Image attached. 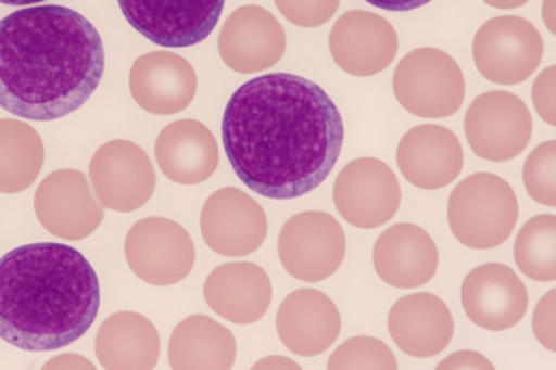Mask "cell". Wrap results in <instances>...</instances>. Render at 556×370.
Here are the masks:
<instances>
[{
	"label": "cell",
	"instance_id": "6da1fadb",
	"mask_svg": "<svg viewBox=\"0 0 556 370\" xmlns=\"http://www.w3.org/2000/svg\"><path fill=\"white\" fill-rule=\"evenodd\" d=\"M342 115L320 85L269 73L240 85L222 118V142L233 173L270 200L317 190L342 153Z\"/></svg>",
	"mask_w": 556,
	"mask_h": 370
},
{
	"label": "cell",
	"instance_id": "4dcf8cb0",
	"mask_svg": "<svg viewBox=\"0 0 556 370\" xmlns=\"http://www.w3.org/2000/svg\"><path fill=\"white\" fill-rule=\"evenodd\" d=\"M285 20L298 27H320L336 16L340 0H275Z\"/></svg>",
	"mask_w": 556,
	"mask_h": 370
},
{
	"label": "cell",
	"instance_id": "d6986e66",
	"mask_svg": "<svg viewBox=\"0 0 556 370\" xmlns=\"http://www.w3.org/2000/svg\"><path fill=\"white\" fill-rule=\"evenodd\" d=\"M464 150L454 130L437 124L413 127L397 145L401 175L419 190L454 183L464 169Z\"/></svg>",
	"mask_w": 556,
	"mask_h": 370
},
{
	"label": "cell",
	"instance_id": "f1b7e54d",
	"mask_svg": "<svg viewBox=\"0 0 556 370\" xmlns=\"http://www.w3.org/2000/svg\"><path fill=\"white\" fill-rule=\"evenodd\" d=\"M327 367L330 370H396L397 360L382 340L354 336L333 352Z\"/></svg>",
	"mask_w": 556,
	"mask_h": 370
},
{
	"label": "cell",
	"instance_id": "cb8c5ba5",
	"mask_svg": "<svg viewBox=\"0 0 556 370\" xmlns=\"http://www.w3.org/2000/svg\"><path fill=\"white\" fill-rule=\"evenodd\" d=\"M154 154L163 175L178 184L210 180L220 163L217 139L205 124L193 118L164 127L157 136Z\"/></svg>",
	"mask_w": 556,
	"mask_h": 370
},
{
	"label": "cell",
	"instance_id": "836d02e7",
	"mask_svg": "<svg viewBox=\"0 0 556 370\" xmlns=\"http://www.w3.org/2000/svg\"><path fill=\"white\" fill-rule=\"evenodd\" d=\"M439 370H460V369H484L492 370L494 366H492L491 360L485 359L484 355L479 354V352L472 350H462L457 352V354L450 355L445 360L437 366Z\"/></svg>",
	"mask_w": 556,
	"mask_h": 370
},
{
	"label": "cell",
	"instance_id": "7a4b0ae2",
	"mask_svg": "<svg viewBox=\"0 0 556 370\" xmlns=\"http://www.w3.org/2000/svg\"><path fill=\"white\" fill-rule=\"evenodd\" d=\"M105 72V48L80 12L47 4L0 20V107L51 123L77 112Z\"/></svg>",
	"mask_w": 556,
	"mask_h": 370
},
{
	"label": "cell",
	"instance_id": "f546056e",
	"mask_svg": "<svg viewBox=\"0 0 556 370\" xmlns=\"http://www.w3.org/2000/svg\"><path fill=\"white\" fill-rule=\"evenodd\" d=\"M555 163V141L536 145L525 161L522 181H525L526 191L540 205H556Z\"/></svg>",
	"mask_w": 556,
	"mask_h": 370
},
{
	"label": "cell",
	"instance_id": "277c9868",
	"mask_svg": "<svg viewBox=\"0 0 556 370\" xmlns=\"http://www.w3.org/2000/svg\"><path fill=\"white\" fill-rule=\"evenodd\" d=\"M518 215L515 190L491 173L465 178L450 195V230L465 247L477 251L500 247L515 230Z\"/></svg>",
	"mask_w": 556,
	"mask_h": 370
},
{
	"label": "cell",
	"instance_id": "8992f818",
	"mask_svg": "<svg viewBox=\"0 0 556 370\" xmlns=\"http://www.w3.org/2000/svg\"><path fill=\"white\" fill-rule=\"evenodd\" d=\"M543 53L545 42L540 31L525 17H494L473 38V62L492 84H522L536 72Z\"/></svg>",
	"mask_w": 556,
	"mask_h": 370
},
{
	"label": "cell",
	"instance_id": "ab89813d",
	"mask_svg": "<svg viewBox=\"0 0 556 370\" xmlns=\"http://www.w3.org/2000/svg\"><path fill=\"white\" fill-rule=\"evenodd\" d=\"M38 2H45V0H0V4L5 5H31V4H38Z\"/></svg>",
	"mask_w": 556,
	"mask_h": 370
},
{
	"label": "cell",
	"instance_id": "d6a6232c",
	"mask_svg": "<svg viewBox=\"0 0 556 370\" xmlns=\"http://www.w3.org/2000/svg\"><path fill=\"white\" fill-rule=\"evenodd\" d=\"M555 298L556 291L552 290L538 303L533 315V332L543 347L556 352L555 335Z\"/></svg>",
	"mask_w": 556,
	"mask_h": 370
},
{
	"label": "cell",
	"instance_id": "74e56055",
	"mask_svg": "<svg viewBox=\"0 0 556 370\" xmlns=\"http://www.w3.org/2000/svg\"><path fill=\"white\" fill-rule=\"evenodd\" d=\"M484 2L495 9H518L528 4L530 0H484Z\"/></svg>",
	"mask_w": 556,
	"mask_h": 370
},
{
	"label": "cell",
	"instance_id": "7402d4cb",
	"mask_svg": "<svg viewBox=\"0 0 556 370\" xmlns=\"http://www.w3.org/2000/svg\"><path fill=\"white\" fill-rule=\"evenodd\" d=\"M389 335L401 352L428 359L442 354L454 336V317L443 299L416 293L394 303L388 317Z\"/></svg>",
	"mask_w": 556,
	"mask_h": 370
},
{
	"label": "cell",
	"instance_id": "5bb4252c",
	"mask_svg": "<svg viewBox=\"0 0 556 370\" xmlns=\"http://www.w3.org/2000/svg\"><path fill=\"white\" fill-rule=\"evenodd\" d=\"M35 212L48 232L65 241L87 239L103 221V208L78 169L50 173L36 190Z\"/></svg>",
	"mask_w": 556,
	"mask_h": 370
},
{
	"label": "cell",
	"instance_id": "ffe728a7",
	"mask_svg": "<svg viewBox=\"0 0 556 370\" xmlns=\"http://www.w3.org/2000/svg\"><path fill=\"white\" fill-rule=\"evenodd\" d=\"M276 329L288 350L302 357H317L336 344L342 332V318L327 294L302 288L282 299Z\"/></svg>",
	"mask_w": 556,
	"mask_h": 370
},
{
	"label": "cell",
	"instance_id": "484cf974",
	"mask_svg": "<svg viewBox=\"0 0 556 370\" xmlns=\"http://www.w3.org/2000/svg\"><path fill=\"white\" fill-rule=\"evenodd\" d=\"M237 359L233 333L205 315L185 318L173 330L169 367L175 370H229Z\"/></svg>",
	"mask_w": 556,
	"mask_h": 370
},
{
	"label": "cell",
	"instance_id": "8d00e7d4",
	"mask_svg": "<svg viewBox=\"0 0 556 370\" xmlns=\"http://www.w3.org/2000/svg\"><path fill=\"white\" fill-rule=\"evenodd\" d=\"M252 369H302L293 360L285 359V357H266V359L255 362Z\"/></svg>",
	"mask_w": 556,
	"mask_h": 370
},
{
	"label": "cell",
	"instance_id": "1f68e13d",
	"mask_svg": "<svg viewBox=\"0 0 556 370\" xmlns=\"http://www.w3.org/2000/svg\"><path fill=\"white\" fill-rule=\"evenodd\" d=\"M555 81L556 68L548 66L538 75L533 85L534 109L548 126H556Z\"/></svg>",
	"mask_w": 556,
	"mask_h": 370
},
{
	"label": "cell",
	"instance_id": "44dd1931",
	"mask_svg": "<svg viewBox=\"0 0 556 370\" xmlns=\"http://www.w3.org/2000/svg\"><path fill=\"white\" fill-rule=\"evenodd\" d=\"M374 269L389 286L415 290L430 283L439 269V248L415 224H396L374 244Z\"/></svg>",
	"mask_w": 556,
	"mask_h": 370
},
{
	"label": "cell",
	"instance_id": "e0dca14e",
	"mask_svg": "<svg viewBox=\"0 0 556 370\" xmlns=\"http://www.w3.org/2000/svg\"><path fill=\"white\" fill-rule=\"evenodd\" d=\"M530 305L528 290L506 264H482L464 279L462 306L469 320L489 332L513 329Z\"/></svg>",
	"mask_w": 556,
	"mask_h": 370
},
{
	"label": "cell",
	"instance_id": "f35d334b",
	"mask_svg": "<svg viewBox=\"0 0 556 370\" xmlns=\"http://www.w3.org/2000/svg\"><path fill=\"white\" fill-rule=\"evenodd\" d=\"M543 17H545L546 26H548L549 33H555V2L553 0H545L543 5Z\"/></svg>",
	"mask_w": 556,
	"mask_h": 370
},
{
	"label": "cell",
	"instance_id": "d590c367",
	"mask_svg": "<svg viewBox=\"0 0 556 370\" xmlns=\"http://www.w3.org/2000/svg\"><path fill=\"white\" fill-rule=\"evenodd\" d=\"M45 369H96V366L80 355L65 354L48 360Z\"/></svg>",
	"mask_w": 556,
	"mask_h": 370
},
{
	"label": "cell",
	"instance_id": "3957f363",
	"mask_svg": "<svg viewBox=\"0 0 556 370\" xmlns=\"http://www.w3.org/2000/svg\"><path fill=\"white\" fill-rule=\"evenodd\" d=\"M100 284L78 248L20 245L0 257V339L26 352L75 344L96 323Z\"/></svg>",
	"mask_w": 556,
	"mask_h": 370
},
{
	"label": "cell",
	"instance_id": "8fae6325",
	"mask_svg": "<svg viewBox=\"0 0 556 370\" xmlns=\"http://www.w3.org/2000/svg\"><path fill=\"white\" fill-rule=\"evenodd\" d=\"M90 180L102 208L130 214L151 200L156 171L141 145L126 139L105 142L90 161Z\"/></svg>",
	"mask_w": 556,
	"mask_h": 370
},
{
	"label": "cell",
	"instance_id": "9c48e42d",
	"mask_svg": "<svg viewBox=\"0 0 556 370\" xmlns=\"http://www.w3.org/2000/svg\"><path fill=\"white\" fill-rule=\"evenodd\" d=\"M464 129L477 156L504 163L518 157L530 144L533 117L515 93L492 90L470 103Z\"/></svg>",
	"mask_w": 556,
	"mask_h": 370
},
{
	"label": "cell",
	"instance_id": "2e32d148",
	"mask_svg": "<svg viewBox=\"0 0 556 370\" xmlns=\"http://www.w3.org/2000/svg\"><path fill=\"white\" fill-rule=\"evenodd\" d=\"M287 33L261 5H244L227 17L218 35L222 62L242 75H254L281 62Z\"/></svg>",
	"mask_w": 556,
	"mask_h": 370
},
{
	"label": "cell",
	"instance_id": "9a60e30c",
	"mask_svg": "<svg viewBox=\"0 0 556 370\" xmlns=\"http://www.w3.org/2000/svg\"><path fill=\"white\" fill-rule=\"evenodd\" d=\"M328 47L340 69L352 77H374L394 62L400 39L386 17L357 9L339 17Z\"/></svg>",
	"mask_w": 556,
	"mask_h": 370
},
{
	"label": "cell",
	"instance_id": "30bf717a",
	"mask_svg": "<svg viewBox=\"0 0 556 370\" xmlns=\"http://www.w3.org/2000/svg\"><path fill=\"white\" fill-rule=\"evenodd\" d=\"M194 257L190 233L169 218H142L127 232L130 271L151 286H173L184 281L193 269Z\"/></svg>",
	"mask_w": 556,
	"mask_h": 370
},
{
	"label": "cell",
	"instance_id": "603a6c76",
	"mask_svg": "<svg viewBox=\"0 0 556 370\" xmlns=\"http://www.w3.org/2000/svg\"><path fill=\"white\" fill-rule=\"evenodd\" d=\"M203 296L218 317L230 323L252 324L267 314L273 303V284L257 264H222L206 278Z\"/></svg>",
	"mask_w": 556,
	"mask_h": 370
},
{
	"label": "cell",
	"instance_id": "83f0119b",
	"mask_svg": "<svg viewBox=\"0 0 556 370\" xmlns=\"http://www.w3.org/2000/svg\"><path fill=\"white\" fill-rule=\"evenodd\" d=\"M515 260L519 271L538 283L556 279V218L536 215L526 221L515 242Z\"/></svg>",
	"mask_w": 556,
	"mask_h": 370
},
{
	"label": "cell",
	"instance_id": "7c38bea8",
	"mask_svg": "<svg viewBox=\"0 0 556 370\" xmlns=\"http://www.w3.org/2000/svg\"><path fill=\"white\" fill-rule=\"evenodd\" d=\"M333 203L351 226L378 229L400 210V181L384 161L358 157L337 176Z\"/></svg>",
	"mask_w": 556,
	"mask_h": 370
},
{
	"label": "cell",
	"instance_id": "ac0fdd59",
	"mask_svg": "<svg viewBox=\"0 0 556 370\" xmlns=\"http://www.w3.org/2000/svg\"><path fill=\"white\" fill-rule=\"evenodd\" d=\"M129 88L142 111L173 115L184 112L193 102L199 78L184 56L169 51H153L134 62Z\"/></svg>",
	"mask_w": 556,
	"mask_h": 370
},
{
	"label": "cell",
	"instance_id": "d4e9b609",
	"mask_svg": "<svg viewBox=\"0 0 556 370\" xmlns=\"http://www.w3.org/2000/svg\"><path fill=\"white\" fill-rule=\"evenodd\" d=\"M156 327L144 315L118 311L100 324L96 354L108 370H151L160 360Z\"/></svg>",
	"mask_w": 556,
	"mask_h": 370
},
{
	"label": "cell",
	"instance_id": "4fadbf2b",
	"mask_svg": "<svg viewBox=\"0 0 556 370\" xmlns=\"http://www.w3.org/2000/svg\"><path fill=\"white\" fill-rule=\"evenodd\" d=\"M205 244L225 257L255 253L267 237L263 206L239 188H222L206 200L200 217Z\"/></svg>",
	"mask_w": 556,
	"mask_h": 370
},
{
	"label": "cell",
	"instance_id": "4316f807",
	"mask_svg": "<svg viewBox=\"0 0 556 370\" xmlns=\"http://www.w3.org/2000/svg\"><path fill=\"white\" fill-rule=\"evenodd\" d=\"M45 165V144L35 127L0 118V193L14 195L35 183Z\"/></svg>",
	"mask_w": 556,
	"mask_h": 370
},
{
	"label": "cell",
	"instance_id": "e575fe53",
	"mask_svg": "<svg viewBox=\"0 0 556 370\" xmlns=\"http://www.w3.org/2000/svg\"><path fill=\"white\" fill-rule=\"evenodd\" d=\"M367 4L389 12H409L430 4L431 0H366Z\"/></svg>",
	"mask_w": 556,
	"mask_h": 370
},
{
	"label": "cell",
	"instance_id": "5b68a950",
	"mask_svg": "<svg viewBox=\"0 0 556 370\" xmlns=\"http://www.w3.org/2000/svg\"><path fill=\"white\" fill-rule=\"evenodd\" d=\"M401 107L421 118L457 114L465 100V78L454 58L437 48H419L401 60L393 78Z\"/></svg>",
	"mask_w": 556,
	"mask_h": 370
},
{
	"label": "cell",
	"instance_id": "ba28073f",
	"mask_svg": "<svg viewBox=\"0 0 556 370\" xmlns=\"http://www.w3.org/2000/svg\"><path fill=\"white\" fill-rule=\"evenodd\" d=\"M127 23L163 48L205 41L220 21L225 0H118Z\"/></svg>",
	"mask_w": 556,
	"mask_h": 370
},
{
	"label": "cell",
	"instance_id": "52a82bcc",
	"mask_svg": "<svg viewBox=\"0 0 556 370\" xmlns=\"http://www.w3.org/2000/svg\"><path fill=\"white\" fill-rule=\"evenodd\" d=\"M348 253L342 226L324 212H303L282 226L278 254L282 268L305 283H320L336 275Z\"/></svg>",
	"mask_w": 556,
	"mask_h": 370
}]
</instances>
